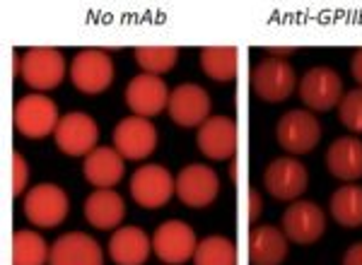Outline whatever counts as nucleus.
Listing matches in <instances>:
<instances>
[{
  "label": "nucleus",
  "instance_id": "obj_1",
  "mask_svg": "<svg viewBox=\"0 0 362 265\" xmlns=\"http://www.w3.org/2000/svg\"><path fill=\"white\" fill-rule=\"evenodd\" d=\"M20 75L32 90H54L66 78V58L51 46H34V49L22 53Z\"/></svg>",
  "mask_w": 362,
  "mask_h": 265
},
{
  "label": "nucleus",
  "instance_id": "obj_24",
  "mask_svg": "<svg viewBox=\"0 0 362 265\" xmlns=\"http://www.w3.org/2000/svg\"><path fill=\"white\" fill-rule=\"evenodd\" d=\"M201 68L210 80L232 82L239 70V51L235 46H206L201 49Z\"/></svg>",
  "mask_w": 362,
  "mask_h": 265
},
{
  "label": "nucleus",
  "instance_id": "obj_30",
  "mask_svg": "<svg viewBox=\"0 0 362 265\" xmlns=\"http://www.w3.org/2000/svg\"><path fill=\"white\" fill-rule=\"evenodd\" d=\"M27 181H29V167H27L25 157H22L20 152H15L13 155V196L25 193Z\"/></svg>",
  "mask_w": 362,
  "mask_h": 265
},
{
  "label": "nucleus",
  "instance_id": "obj_12",
  "mask_svg": "<svg viewBox=\"0 0 362 265\" xmlns=\"http://www.w3.org/2000/svg\"><path fill=\"white\" fill-rule=\"evenodd\" d=\"M300 99L312 111H331L343 99V80L334 68L314 66L300 82Z\"/></svg>",
  "mask_w": 362,
  "mask_h": 265
},
{
  "label": "nucleus",
  "instance_id": "obj_16",
  "mask_svg": "<svg viewBox=\"0 0 362 265\" xmlns=\"http://www.w3.org/2000/svg\"><path fill=\"white\" fill-rule=\"evenodd\" d=\"M196 145L208 159L223 162V159H235L239 147V131L237 121L230 116H210V119L198 128Z\"/></svg>",
  "mask_w": 362,
  "mask_h": 265
},
{
  "label": "nucleus",
  "instance_id": "obj_11",
  "mask_svg": "<svg viewBox=\"0 0 362 265\" xmlns=\"http://www.w3.org/2000/svg\"><path fill=\"white\" fill-rule=\"evenodd\" d=\"M169 119L181 128H201L210 119V102L208 92L201 85L194 82H184V85L174 87L169 94Z\"/></svg>",
  "mask_w": 362,
  "mask_h": 265
},
{
  "label": "nucleus",
  "instance_id": "obj_35",
  "mask_svg": "<svg viewBox=\"0 0 362 265\" xmlns=\"http://www.w3.org/2000/svg\"><path fill=\"white\" fill-rule=\"evenodd\" d=\"M230 176H232V181H237V162L232 159V164H230Z\"/></svg>",
  "mask_w": 362,
  "mask_h": 265
},
{
  "label": "nucleus",
  "instance_id": "obj_33",
  "mask_svg": "<svg viewBox=\"0 0 362 265\" xmlns=\"http://www.w3.org/2000/svg\"><path fill=\"white\" fill-rule=\"evenodd\" d=\"M350 73L358 85H362V49H355L353 53V61H350Z\"/></svg>",
  "mask_w": 362,
  "mask_h": 265
},
{
  "label": "nucleus",
  "instance_id": "obj_19",
  "mask_svg": "<svg viewBox=\"0 0 362 265\" xmlns=\"http://www.w3.org/2000/svg\"><path fill=\"white\" fill-rule=\"evenodd\" d=\"M288 258V237L273 225H259L249 232V263L280 265Z\"/></svg>",
  "mask_w": 362,
  "mask_h": 265
},
{
  "label": "nucleus",
  "instance_id": "obj_29",
  "mask_svg": "<svg viewBox=\"0 0 362 265\" xmlns=\"http://www.w3.org/2000/svg\"><path fill=\"white\" fill-rule=\"evenodd\" d=\"M338 119L350 133H362V87L343 94L338 104Z\"/></svg>",
  "mask_w": 362,
  "mask_h": 265
},
{
  "label": "nucleus",
  "instance_id": "obj_3",
  "mask_svg": "<svg viewBox=\"0 0 362 265\" xmlns=\"http://www.w3.org/2000/svg\"><path fill=\"white\" fill-rule=\"evenodd\" d=\"M58 121V104L46 94H25L15 104V128L29 140H42L56 133Z\"/></svg>",
  "mask_w": 362,
  "mask_h": 265
},
{
  "label": "nucleus",
  "instance_id": "obj_6",
  "mask_svg": "<svg viewBox=\"0 0 362 265\" xmlns=\"http://www.w3.org/2000/svg\"><path fill=\"white\" fill-rule=\"evenodd\" d=\"M295 85V68L288 61H280V58H264L251 70V87H254L256 97L264 99V102H285L293 94Z\"/></svg>",
  "mask_w": 362,
  "mask_h": 265
},
{
  "label": "nucleus",
  "instance_id": "obj_9",
  "mask_svg": "<svg viewBox=\"0 0 362 265\" xmlns=\"http://www.w3.org/2000/svg\"><path fill=\"white\" fill-rule=\"evenodd\" d=\"M196 234L194 227L181 220L162 222L153 234V251L162 263L167 265H181L196 253Z\"/></svg>",
  "mask_w": 362,
  "mask_h": 265
},
{
  "label": "nucleus",
  "instance_id": "obj_13",
  "mask_svg": "<svg viewBox=\"0 0 362 265\" xmlns=\"http://www.w3.org/2000/svg\"><path fill=\"white\" fill-rule=\"evenodd\" d=\"M264 184H266V191L276 200H297L307 191L309 172L300 159L278 157L266 167Z\"/></svg>",
  "mask_w": 362,
  "mask_h": 265
},
{
  "label": "nucleus",
  "instance_id": "obj_4",
  "mask_svg": "<svg viewBox=\"0 0 362 265\" xmlns=\"http://www.w3.org/2000/svg\"><path fill=\"white\" fill-rule=\"evenodd\" d=\"M70 80H73L75 90L95 97L109 90L114 82V63L112 56L102 49H83L73 58L70 66Z\"/></svg>",
  "mask_w": 362,
  "mask_h": 265
},
{
  "label": "nucleus",
  "instance_id": "obj_31",
  "mask_svg": "<svg viewBox=\"0 0 362 265\" xmlns=\"http://www.w3.org/2000/svg\"><path fill=\"white\" fill-rule=\"evenodd\" d=\"M264 212V203H261V193L259 188L251 186L249 188V222H256Z\"/></svg>",
  "mask_w": 362,
  "mask_h": 265
},
{
  "label": "nucleus",
  "instance_id": "obj_15",
  "mask_svg": "<svg viewBox=\"0 0 362 265\" xmlns=\"http://www.w3.org/2000/svg\"><path fill=\"white\" fill-rule=\"evenodd\" d=\"M114 147L124 159H145L157 147V128L150 119L143 116H128L114 128Z\"/></svg>",
  "mask_w": 362,
  "mask_h": 265
},
{
  "label": "nucleus",
  "instance_id": "obj_25",
  "mask_svg": "<svg viewBox=\"0 0 362 265\" xmlns=\"http://www.w3.org/2000/svg\"><path fill=\"white\" fill-rule=\"evenodd\" d=\"M329 210L338 225L348 229L362 227V188L360 186H341L334 191L329 200Z\"/></svg>",
  "mask_w": 362,
  "mask_h": 265
},
{
  "label": "nucleus",
  "instance_id": "obj_7",
  "mask_svg": "<svg viewBox=\"0 0 362 265\" xmlns=\"http://www.w3.org/2000/svg\"><path fill=\"white\" fill-rule=\"evenodd\" d=\"M56 145L63 155L68 157H87L92 150H97L99 140V126L85 111H70L61 116L58 128L54 133Z\"/></svg>",
  "mask_w": 362,
  "mask_h": 265
},
{
  "label": "nucleus",
  "instance_id": "obj_27",
  "mask_svg": "<svg viewBox=\"0 0 362 265\" xmlns=\"http://www.w3.org/2000/svg\"><path fill=\"white\" fill-rule=\"evenodd\" d=\"M194 265H237V246L232 239L213 234L198 241Z\"/></svg>",
  "mask_w": 362,
  "mask_h": 265
},
{
  "label": "nucleus",
  "instance_id": "obj_14",
  "mask_svg": "<svg viewBox=\"0 0 362 265\" xmlns=\"http://www.w3.org/2000/svg\"><path fill=\"white\" fill-rule=\"evenodd\" d=\"M177 196L189 208H208L220 193V179L206 164H189L177 174Z\"/></svg>",
  "mask_w": 362,
  "mask_h": 265
},
{
  "label": "nucleus",
  "instance_id": "obj_18",
  "mask_svg": "<svg viewBox=\"0 0 362 265\" xmlns=\"http://www.w3.org/2000/svg\"><path fill=\"white\" fill-rule=\"evenodd\" d=\"M49 265H104L97 239L85 232H70L54 241Z\"/></svg>",
  "mask_w": 362,
  "mask_h": 265
},
{
  "label": "nucleus",
  "instance_id": "obj_22",
  "mask_svg": "<svg viewBox=\"0 0 362 265\" xmlns=\"http://www.w3.org/2000/svg\"><path fill=\"white\" fill-rule=\"evenodd\" d=\"M85 220L95 229H114L126 217V203L112 188H99L90 193L83 205Z\"/></svg>",
  "mask_w": 362,
  "mask_h": 265
},
{
  "label": "nucleus",
  "instance_id": "obj_17",
  "mask_svg": "<svg viewBox=\"0 0 362 265\" xmlns=\"http://www.w3.org/2000/svg\"><path fill=\"white\" fill-rule=\"evenodd\" d=\"M169 87L160 75H136L126 87V104L136 116L143 119H153V116L162 114L169 104Z\"/></svg>",
  "mask_w": 362,
  "mask_h": 265
},
{
  "label": "nucleus",
  "instance_id": "obj_34",
  "mask_svg": "<svg viewBox=\"0 0 362 265\" xmlns=\"http://www.w3.org/2000/svg\"><path fill=\"white\" fill-rule=\"evenodd\" d=\"M266 53H271V56L280 58V61H285L288 56H293L295 49L293 46H271V49H266Z\"/></svg>",
  "mask_w": 362,
  "mask_h": 265
},
{
  "label": "nucleus",
  "instance_id": "obj_8",
  "mask_svg": "<svg viewBox=\"0 0 362 265\" xmlns=\"http://www.w3.org/2000/svg\"><path fill=\"white\" fill-rule=\"evenodd\" d=\"M174 193H177V181L162 164H145L131 176V198L140 208H162Z\"/></svg>",
  "mask_w": 362,
  "mask_h": 265
},
{
  "label": "nucleus",
  "instance_id": "obj_28",
  "mask_svg": "<svg viewBox=\"0 0 362 265\" xmlns=\"http://www.w3.org/2000/svg\"><path fill=\"white\" fill-rule=\"evenodd\" d=\"M179 61L177 46H138L136 49V63L145 73L162 75L172 70Z\"/></svg>",
  "mask_w": 362,
  "mask_h": 265
},
{
  "label": "nucleus",
  "instance_id": "obj_2",
  "mask_svg": "<svg viewBox=\"0 0 362 265\" xmlns=\"http://www.w3.org/2000/svg\"><path fill=\"white\" fill-rule=\"evenodd\" d=\"M25 217L39 229H54L68 217L70 200L68 193L56 184H39L29 188L25 203H22Z\"/></svg>",
  "mask_w": 362,
  "mask_h": 265
},
{
  "label": "nucleus",
  "instance_id": "obj_10",
  "mask_svg": "<svg viewBox=\"0 0 362 265\" xmlns=\"http://www.w3.org/2000/svg\"><path fill=\"white\" fill-rule=\"evenodd\" d=\"M283 234L288 241L300 246L317 244L326 232V215L312 200H295L288 210H285L283 220Z\"/></svg>",
  "mask_w": 362,
  "mask_h": 265
},
{
  "label": "nucleus",
  "instance_id": "obj_5",
  "mask_svg": "<svg viewBox=\"0 0 362 265\" xmlns=\"http://www.w3.org/2000/svg\"><path fill=\"white\" fill-rule=\"evenodd\" d=\"M276 140L290 155H307L321 140V123L309 111L293 109L278 119Z\"/></svg>",
  "mask_w": 362,
  "mask_h": 265
},
{
  "label": "nucleus",
  "instance_id": "obj_26",
  "mask_svg": "<svg viewBox=\"0 0 362 265\" xmlns=\"http://www.w3.org/2000/svg\"><path fill=\"white\" fill-rule=\"evenodd\" d=\"M51 249L42 234L32 229H17L13 237V265H46Z\"/></svg>",
  "mask_w": 362,
  "mask_h": 265
},
{
  "label": "nucleus",
  "instance_id": "obj_32",
  "mask_svg": "<svg viewBox=\"0 0 362 265\" xmlns=\"http://www.w3.org/2000/svg\"><path fill=\"white\" fill-rule=\"evenodd\" d=\"M341 265H362V241L350 246L346 251V256H343Z\"/></svg>",
  "mask_w": 362,
  "mask_h": 265
},
{
  "label": "nucleus",
  "instance_id": "obj_23",
  "mask_svg": "<svg viewBox=\"0 0 362 265\" xmlns=\"http://www.w3.org/2000/svg\"><path fill=\"white\" fill-rule=\"evenodd\" d=\"M85 179L97 188H114L124 179V157L116 147H97L85 157Z\"/></svg>",
  "mask_w": 362,
  "mask_h": 265
},
{
  "label": "nucleus",
  "instance_id": "obj_21",
  "mask_svg": "<svg viewBox=\"0 0 362 265\" xmlns=\"http://www.w3.org/2000/svg\"><path fill=\"white\" fill-rule=\"evenodd\" d=\"M150 249L153 241L140 227H121L109 239V256L116 265H143Z\"/></svg>",
  "mask_w": 362,
  "mask_h": 265
},
{
  "label": "nucleus",
  "instance_id": "obj_20",
  "mask_svg": "<svg viewBox=\"0 0 362 265\" xmlns=\"http://www.w3.org/2000/svg\"><path fill=\"white\" fill-rule=\"evenodd\" d=\"M326 167L331 176L341 181L362 179V140L355 135H343L334 140L326 152Z\"/></svg>",
  "mask_w": 362,
  "mask_h": 265
}]
</instances>
